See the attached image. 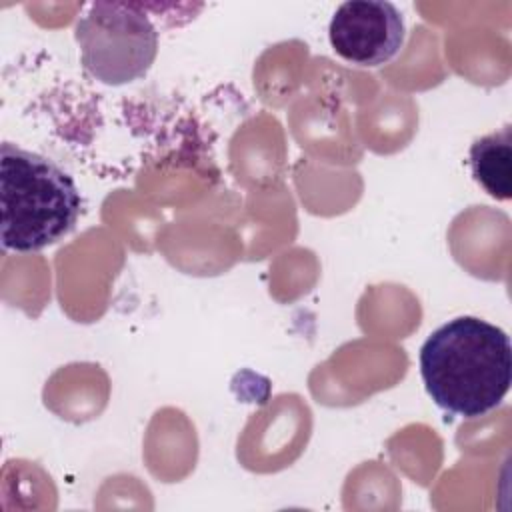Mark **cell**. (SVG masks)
<instances>
[{"label": "cell", "mask_w": 512, "mask_h": 512, "mask_svg": "<svg viewBox=\"0 0 512 512\" xmlns=\"http://www.w3.org/2000/svg\"><path fill=\"white\" fill-rule=\"evenodd\" d=\"M420 374L438 408L464 418L482 416L510 390V338L482 318L458 316L438 326L422 344Z\"/></svg>", "instance_id": "1"}, {"label": "cell", "mask_w": 512, "mask_h": 512, "mask_svg": "<svg viewBox=\"0 0 512 512\" xmlns=\"http://www.w3.org/2000/svg\"><path fill=\"white\" fill-rule=\"evenodd\" d=\"M0 240L4 250L36 252L66 236L80 214V192L56 162L12 142L0 146Z\"/></svg>", "instance_id": "2"}, {"label": "cell", "mask_w": 512, "mask_h": 512, "mask_svg": "<svg viewBox=\"0 0 512 512\" xmlns=\"http://www.w3.org/2000/svg\"><path fill=\"white\" fill-rule=\"evenodd\" d=\"M74 36L84 70L108 86L146 76L158 54V30L140 2L90 4Z\"/></svg>", "instance_id": "3"}, {"label": "cell", "mask_w": 512, "mask_h": 512, "mask_svg": "<svg viewBox=\"0 0 512 512\" xmlns=\"http://www.w3.org/2000/svg\"><path fill=\"white\" fill-rule=\"evenodd\" d=\"M400 10L386 0H350L336 8L328 38L332 50L356 66H382L404 44Z\"/></svg>", "instance_id": "4"}, {"label": "cell", "mask_w": 512, "mask_h": 512, "mask_svg": "<svg viewBox=\"0 0 512 512\" xmlns=\"http://www.w3.org/2000/svg\"><path fill=\"white\" fill-rule=\"evenodd\" d=\"M470 170L474 180L496 200L512 194V132L504 126L498 132L474 140L470 146Z\"/></svg>", "instance_id": "5"}]
</instances>
